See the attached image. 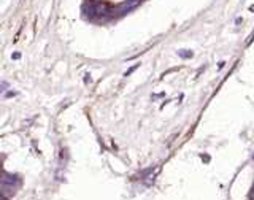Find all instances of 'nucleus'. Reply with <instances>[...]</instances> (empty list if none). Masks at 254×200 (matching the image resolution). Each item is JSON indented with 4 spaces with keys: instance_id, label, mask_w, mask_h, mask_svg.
Here are the masks:
<instances>
[{
    "instance_id": "1",
    "label": "nucleus",
    "mask_w": 254,
    "mask_h": 200,
    "mask_svg": "<svg viewBox=\"0 0 254 200\" xmlns=\"http://www.w3.org/2000/svg\"><path fill=\"white\" fill-rule=\"evenodd\" d=\"M19 188V180L18 176H13L8 173H3V178H2V196L8 197L16 194V191Z\"/></svg>"
},
{
    "instance_id": "3",
    "label": "nucleus",
    "mask_w": 254,
    "mask_h": 200,
    "mask_svg": "<svg viewBox=\"0 0 254 200\" xmlns=\"http://www.w3.org/2000/svg\"><path fill=\"white\" fill-rule=\"evenodd\" d=\"M2 200H6V197H5V196H2Z\"/></svg>"
},
{
    "instance_id": "4",
    "label": "nucleus",
    "mask_w": 254,
    "mask_h": 200,
    "mask_svg": "<svg viewBox=\"0 0 254 200\" xmlns=\"http://www.w3.org/2000/svg\"><path fill=\"white\" fill-rule=\"evenodd\" d=\"M253 157H254V154H253Z\"/></svg>"
},
{
    "instance_id": "2",
    "label": "nucleus",
    "mask_w": 254,
    "mask_h": 200,
    "mask_svg": "<svg viewBox=\"0 0 254 200\" xmlns=\"http://www.w3.org/2000/svg\"><path fill=\"white\" fill-rule=\"evenodd\" d=\"M251 199L254 200V183H253V189H251Z\"/></svg>"
}]
</instances>
